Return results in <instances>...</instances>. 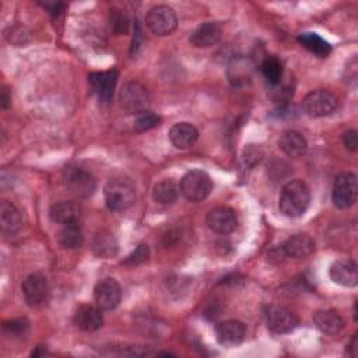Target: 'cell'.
Masks as SVG:
<instances>
[{"label":"cell","mask_w":358,"mask_h":358,"mask_svg":"<svg viewBox=\"0 0 358 358\" xmlns=\"http://www.w3.org/2000/svg\"><path fill=\"white\" fill-rule=\"evenodd\" d=\"M284 78V77H282ZM282 78H281V81L280 83H277L275 85H273L274 87V94L271 95L273 96V99L275 101V102H287V101H289V98L292 96V92H294V90H292V87H289V83H284L282 81Z\"/></svg>","instance_id":"cell-33"},{"label":"cell","mask_w":358,"mask_h":358,"mask_svg":"<svg viewBox=\"0 0 358 358\" xmlns=\"http://www.w3.org/2000/svg\"><path fill=\"white\" fill-rule=\"evenodd\" d=\"M260 71L263 74V77L266 78V81L271 85H275L277 83L281 81V78L284 77V67L282 63L278 57L275 56H267L262 64H260Z\"/></svg>","instance_id":"cell-28"},{"label":"cell","mask_w":358,"mask_h":358,"mask_svg":"<svg viewBox=\"0 0 358 358\" xmlns=\"http://www.w3.org/2000/svg\"><path fill=\"white\" fill-rule=\"evenodd\" d=\"M7 39L10 43H14L15 46H24L28 42V32L24 27H13L10 28V32L7 34Z\"/></svg>","instance_id":"cell-35"},{"label":"cell","mask_w":358,"mask_h":358,"mask_svg":"<svg viewBox=\"0 0 358 358\" xmlns=\"http://www.w3.org/2000/svg\"><path fill=\"white\" fill-rule=\"evenodd\" d=\"M150 96L147 88L138 81L126 83L119 91V105L129 115H140L147 110Z\"/></svg>","instance_id":"cell-5"},{"label":"cell","mask_w":358,"mask_h":358,"mask_svg":"<svg viewBox=\"0 0 358 358\" xmlns=\"http://www.w3.org/2000/svg\"><path fill=\"white\" fill-rule=\"evenodd\" d=\"M57 241L64 249H77L83 245V231L77 222L66 224L59 231Z\"/></svg>","instance_id":"cell-27"},{"label":"cell","mask_w":358,"mask_h":358,"mask_svg":"<svg viewBox=\"0 0 358 358\" xmlns=\"http://www.w3.org/2000/svg\"><path fill=\"white\" fill-rule=\"evenodd\" d=\"M0 225L4 234H15L22 227L20 210L7 200L0 203Z\"/></svg>","instance_id":"cell-24"},{"label":"cell","mask_w":358,"mask_h":358,"mask_svg":"<svg viewBox=\"0 0 358 358\" xmlns=\"http://www.w3.org/2000/svg\"><path fill=\"white\" fill-rule=\"evenodd\" d=\"M74 324L84 331H95L102 327L103 316L98 306L80 305L74 313Z\"/></svg>","instance_id":"cell-17"},{"label":"cell","mask_w":358,"mask_h":358,"mask_svg":"<svg viewBox=\"0 0 358 358\" xmlns=\"http://www.w3.org/2000/svg\"><path fill=\"white\" fill-rule=\"evenodd\" d=\"M94 299L101 310L115 309L122 299V288L115 278H103L94 288Z\"/></svg>","instance_id":"cell-12"},{"label":"cell","mask_w":358,"mask_h":358,"mask_svg":"<svg viewBox=\"0 0 358 358\" xmlns=\"http://www.w3.org/2000/svg\"><path fill=\"white\" fill-rule=\"evenodd\" d=\"M337 108V98L329 90L310 91L302 101V109L309 117H324Z\"/></svg>","instance_id":"cell-7"},{"label":"cell","mask_w":358,"mask_h":358,"mask_svg":"<svg viewBox=\"0 0 358 358\" xmlns=\"http://www.w3.org/2000/svg\"><path fill=\"white\" fill-rule=\"evenodd\" d=\"M298 42L301 46L319 57H326L331 52V46L315 32H303L298 35Z\"/></svg>","instance_id":"cell-26"},{"label":"cell","mask_w":358,"mask_h":358,"mask_svg":"<svg viewBox=\"0 0 358 358\" xmlns=\"http://www.w3.org/2000/svg\"><path fill=\"white\" fill-rule=\"evenodd\" d=\"M280 150L292 158L302 157L308 150L306 138L296 130H287L278 138Z\"/></svg>","instance_id":"cell-20"},{"label":"cell","mask_w":358,"mask_h":358,"mask_svg":"<svg viewBox=\"0 0 358 358\" xmlns=\"http://www.w3.org/2000/svg\"><path fill=\"white\" fill-rule=\"evenodd\" d=\"M63 182L66 189L77 199H88L96 189L95 178L88 171L74 165L64 168Z\"/></svg>","instance_id":"cell-4"},{"label":"cell","mask_w":358,"mask_h":358,"mask_svg":"<svg viewBox=\"0 0 358 358\" xmlns=\"http://www.w3.org/2000/svg\"><path fill=\"white\" fill-rule=\"evenodd\" d=\"M281 252L292 259H305L315 250L313 239L306 234H295L287 238L281 245Z\"/></svg>","instance_id":"cell-15"},{"label":"cell","mask_w":358,"mask_h":358,"mask_svg":"<svg viewBox=\"0 0 358 358\" xmlns=\"http://www.w3.org/2000/svg\"><path fill=\"white\" fill-rule=\"evenodd\" d=\"M228 78L235 87H243L250 83V66L246 60L238 59L228 69Z\"/></svg>","instance_id":"cell-29"},{"label":"cell","mask_w":358,"mask_h":358,"mask_svg":"<svg viewBox=\"0 0 358 358\" xmlns=\"http://www.w3.org/2000/svg\"><path fill=\"white\" fill-rule=\"evenodd\" d=\"M11 103V94H10V90L7 87H3L1 88V108L3 109H7Z\"/></svg>","instance_id":"cell-38"},{"label":"cell","mask_w":358,"mask_h":358,"mask_svg":"<svg viewBox=\"0 0 358 358\" xmlns=\"http://www.w3.org/2000/svg\"><path fill=\"white\" fill-rule=\"evenodd\" d=\"M116 81H117L116 70L95 71L88 76L90 88L101 103H109L112 101Z\"/></svg>","instance_id":"cell-11"},{"label":"cell","mask_w":358,"mask_h":358,"mask_svg":"<svg viewBox=\"0 0 358 358\" xmlns=\"http://www.w3.org/2000/svg\"><path fill=\"white\" fill-rule=\"evenodd\" d=\"M46 10H48V13L50 14V15H53V17H57V15H60L62 13H63V10H64V4L63 3H60V1H52V3H41Z\"/></svg>","instance_id":"cell-37"},{"label":"cell","mask_w":358,"mask_h":358,"mask_svg":"<svg viewBox=\"0 0 358 358\" xmlns=\"http://www.w3.org/2000/svg\"><path fill=\"white\" fill-rule=\"evenodd\" d=\"M221 39V27L215 21H206L189 36V42L196 48H208Z\"/></svg>","instance_id":"cell-18"},{"label":"cell","mask_w":358,"mask_h":358,"mask_svg":"<svg viewBox=\"0 0 358 358\" xmlns=\"http://www.w3.org/2000/svg\"><path fill=\"white\" fill-rule=\"evenodd\" d=\"M145 25L155 35H169L176 29L178 17L172 7L166 4H158L151 7L147 13Z\"/></svg>","instance_id":"cell-8"},{"label":"cell","mask_w":358,"mask_h":358,"mask_svg":"<svg viewBox=\"0 0 358 358\" xmlns=\"http://www.w3.org/2000/svg\"><path fill=\"white\" fill-rule=\"evenodd\" d=\"M28 327H29V323L27 319H13V320L4 322V324H3L4 331H7L8 334H14V336L25 334Z\"/></svg>","instance_id":"cell-34"},{"label":"cell","mask_w":358,"mask_h":358,"mask_svg":"<svg viewBox=\"0 0 358 358\" xmlns=\"http://www.w3.org/2000/svg\"><path fill=\"white\" fill-rule=\"evenodd\" d=\"M213 190V182L207 172L192 169L186 172L180 180V193L192 203L203 201Z\"/></svg>","instance_id":"cell-3"},{"label":"cell","mask_w":358,"mask_h":358,"mask_svg":"<svg viewBox=\"0 0 358 358\" xmlns=\"http://www.w3.org/2000/svg\"><path fill=\"white\" fill-rule=\"evenodd\" d=\"M178 194H179V189L176 183L171 179L159 180L152 187V200L161 206L173 204L178 199Z\"/></svg>","instance_id":"cell-25"},{"label":"cell","mask_w":358,"mask_h":358,"mask_svg":"<svg viewBox=\"0 0 358 358\" xmlns=\"http://www.w3.org/2000/svg\"><path fill=\"white\" fill-rule=\"evenodd\" d=\"M315 326L324 334L329 336H334L337 333H340V330L344 326V320L341 319V316L331 309H320L316 310L312 316Z\"/></svg>","instance_id":"cell-22"},{"label":"cell","mask_w":358,"mask_h":358,"mask_svg":"<svg viewBox=\"0 0 358 358\" xmlns=\"http://www.w3.org/2000/svg\"><path fill=\"white\" fill-rule=\"evenodd\" d=\"M91 248L95 256L102 259H110L117 253L119 245L112 232H109L108 229H101L94 235Z\"/></svg>","instance_id":"cell-23"},{"label":"cell","mask_w":358,"mask_h":358,"mask_svg":"<svg viewBox=\"0 0 358 358\" xmlns=\"http://www.w3.org/2000/svg\"><path fill=\"white\" fill-rule=\"evenodd\" d=\"M106 207L110 211H124L136 201L134 185L126 178H112L103 187Z\"/></svg>","instance_id":"cell-2"},{"label":"cell","mask_w":358,"mask_h":358,"mask_svg":"<svg viewBox=\"0 0 358 358\" xmlns=\"http://www.w3.org/2000/svg\"><path fill=\"white\" fill-rule=\"evenodd\" d=\"M21 291L28 306L31 308L41 306L46 301L49 294L46 277L41 273H31L22 281Z\"/></svg>","instance_id":"cell-9"},{"label":"cell","mask_w":358,"mask_h":358,"mask_svg":"<svg viewBox=\"0 0 358 358\" xmlns=\"http://www.w3.org/2000/svg\"><path fill=\"white\" fill-rule=\"evenodd\" d=\"M343 144L347 150L350 151H355L357 147H358V136H357V130L351 129V130H347L343 133Z\"/></svg>","instance_id":"cell-36"},{"label":"cell","mask_w":358,"mask_h":358,"mask_svg":"<svg viewBox=\"0 0 358 358\" xmlns=\"http://www.w3.org/2000/svg\"><path fill=\"white\" fill-rule=\"evenodd\" d=\"M358 193L357 175L352 172H341L336 176L331 189V201L337 208L345 210L355 204Z\"/></svg>","instance_id":"cell-6"},{"label":"cell","mask_w":358,"mask_h":358,"mask_svg":"<svg viewBox=\"0 0 358 358\" xmlns=\"http://www.w3.org/2000/svg\"><path fill=\"white\" fill-rule=\"evenodd\" d=\"M309 203L310 192L305 182L294 179L282 186L278 199V207L284 215L289 218L301 217L308 210Z\"/></svg>","instance_id":"cell-1"},{"label":"cell","mask_w":358,"mask_h":358,"mask_svg":"<svg viewBox=\"0 0 358 358\" xmlns=\"http://www.w3.org/2000/svg\"><path fill=\"white\" fill-rule=\"evenodd\" d=\"M206 224L213 232L225 235V234L232 232L236 228L238 220H236V214L232 208H229L227 206H218V207L211 208L207 213Z\"/></svg>","instance_id":"cell-13"},{"label":"cell","mask_w":358,"mask_h":358,"mask_svg":"<svg viewBox=\"0 0 358 358\" xmlns=\"http://www.w3.org/2000/svg\"><path fill=\"white\" fill-rule=\"evenodd\" d=\"M245 334H246L245 324L236 319L224 320L215 326L217 340L222 345L241 344L245 338Z\"/></svg>","instance_id":"cell-16"},{"label":"cell","mask_w":358,"mask_h":358,"mask_svg":"<svg viewBox=\"0 0 358 358\" xmlns=\"http://www.w3.org/2000/svg\"><path fill=\"white\" fill-rule=\"evenodd\" d=\"M150 256V249L145 243H140L137 245V248L122 262L124 266H138L141 263H144Z\"/></svg>","instance_id":"cell-32"},{"label":"cell","mask_w":358,"mask_h":358,"mask_svg":"<svg viewBox=\"0 0 358 358\" xmlns=\"http://www.w3.org/2000/svg\"><path fill=\"white\" fill-rule=\"evenodd\" d=\"M161 119L158 115L150 112V110H145L140 115H137L136 120H134V129L137 131H145V130H150V129H154L159 124Z\"/></svg>","instance_id":"cell-31"},{"label":"cell","mask_w":358,"mask_h":358,"mask_svg":"<svg viewBox=\"0 0 358 358\" xmlns=\"http://www.w3.org/2000/svg\"><path fill=\"white\" fill-rule=\"evenodd\" d=\"M81 214V208L77 203L71 201V200H62L57 201L55 204H52L50 210H49V217L53 222L56 224H71V222H77Z\"/></svg>","instance_id":"cell-21"},{"label":"cell","mask_w":358,"mask_h":358,"mask_svg":"<svg viewBox=\"0 0 358 358\" xmlns=\"http://www.w3.org/2000/svg\"><path fill=\"white\" fill-rule=\"evenodd\" d=\"M110 27L115 34L126 35L130 28V20L122 10H113L110 13Z\"/></svg>","instance_id":"cell-30"},{"label":"cell","mask_w":358,"mask_h":358,"mask_svg":"<svg viewBox=\"0 0 358 358\" xmlns=\"http://www.w3.org/2000/svg\"><path fill=\"white\" fill-rule=\"evenodd\" d=\"M329 275L331 281L341 287H357L358 284V270H357V263L351 259H340L334 262L330 266Z\"/></svg>","instance_id":"cell-14"},{"label":"cell","mask_w":358,"mask_h":358,"mask_svg":"<svg viewBox=\"0 0 358 358\" xmlns=\"http://www.w3.org/2000/svg\"><path fill=\"white\" fill-rule=\"evenodd\" d=\"M264 316L268 330L275 334L291 333L298 324V320L294 316V313L280 305L267 306Z\"/></svg>","instance_id":"cell-10"},{"label":"cell","mask_w":358,"mask_h":358,"mask_svg":"<svg viewBox=\"0 0 358 358\" xmlns=\"http://www.w3.org/2000/svg\"><path fill=\"white\" fill-rule=\"evenodd\" d=\"M168 137L173 147L179 150H186L197 141L199 130L189 122H179L171 127Z\"/></svg>","instance_id":"cell-19"}]
</instances>
